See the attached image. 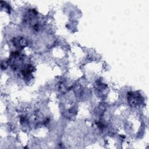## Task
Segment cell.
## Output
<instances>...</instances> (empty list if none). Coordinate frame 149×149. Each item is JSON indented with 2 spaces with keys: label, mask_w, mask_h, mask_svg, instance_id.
I'll return each mask as SVG.
<instances>
[{
  "label": "cell",
  "mask_w": 149,
  "mask_h": 149,
  "mask_svg": "<svg viewBox=\"0 0 149 149\" xmlns=\"http://www.w3.org/2000/svg\"><path fill=\"white\" fill-rule=\"evenodd\" d=\"M15 43V46H17V47H19V46H20V47H22V46H23L25 44L26 41H25V40L23 39V38H17V40L15 41V42H14Z\"/></svg>",
  "instance_id": "cell-1"
}]
</instances>
